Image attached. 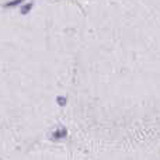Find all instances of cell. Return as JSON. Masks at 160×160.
I'll use <instances>...</instances> for the list:
<instances>
[{
	"instance_id": "1",
	"label": "cell",
	"mask_w": 160,
	"mask_h": 160,
	"mask_svg": "<svg viewBox=\"0 0 160 160\" xmlns=\"http://www.w3.org/2000/svg\"><path fill=\"white\" fill-rule=\"evenodd\" d=\"M89 150L160 146V14L139 0H86L62 118Z\"/></svg>"
},
{
	"instance_id": "2",
	"label": "cell",
	"mask_w": 160,
	"mask_h": 160,
	"mask_svg": "<svg viewBox=\"0 0 160 160\" xmlns=\"http://www.w3.org/2000/svg\"><path fill=\"white\" fill-rule=\"evenodd\" d=\"M80 23L82 4L70 0L0 10V153L62 121Z\"/></svg>"
},
{
	"instance_id": "3",
	"label": "cell",
	"mask_w": 160,
	"mask_h": 160,
	"mask_svg": "<svg viewBox=\"0 0 160 160\" xmlns=\"http://www.w3.org/2000/svg\"><path fill=\"white\" fill-rule=\"evenodd\" d=\"M139 1L143 3L145 6H147L153 11H156L157 14H160V0H139Z\"/></svg>"
},
{
	"instance_id": "4",
	"label": "cell",
	"mask_w": 160,
	"mask_h": 160,
	"mask_svg": "<svg viewBox=\"0 0 160 160\" xmlns=\"http://www.w3.org/2000/svg\"><path fill=\"white\" fill-rule=\"evenodd\" d=\"M10 1H16V0H0V6L6 4V3H10Z\"/></svg>"
}]
</instances>
